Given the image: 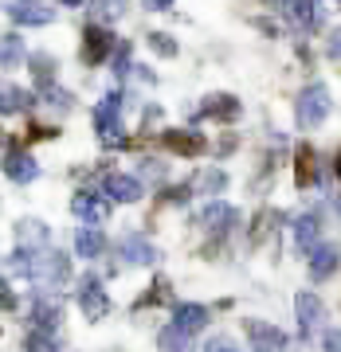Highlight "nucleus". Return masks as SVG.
Returning <instances> with one entry per match:
<instances>
[{
  "label": "nucleus",
  "instance_id": "30",
  "mask_svg": "<svg viewBox=\"0 0 341 352\" xmlns=\"http://www.w3.org/2000/svg\"><path fill=\"white\" fill-rule=\"evenodd\" d=\"M24 349H28V352H59V344L51 340V333H43V329H32V333H28V340H24Z\"/></svg>",
  "mask_w": 341,
  "mask_h": 352
},
{
  "label": "nucleus",
  "instance_id": "34",
  "mask_svg": "<svg viewBox=\"0 0 341 352\" xmlns=\"http://www.w3.org/2000/svg\"><path fill=\"white\" fill-rule=\"evenodd\" d=\"M204 352H240V349H236L231 337H212L208 344H204Z\"/></svg>",
  "mask_w": 341,
  "mask_h": 352
},
{
  "label": "nucleus",
  "instance_id": "23",
  "mask_svg": "<svg viewBox=\"0 0 341 352\" xmlns=\"http://www.w3.org/2000/svg\"><path fill=\"white\" fill-rule=\"evenodd\" d=\"M189 344H192V337L177 325H165L161 337H157V349L161 352H189Z\"/></svg>",
  "mask_w": 341,
  "mask_h": 352
},
{
  "label": "nucleus",
  "instance_id": "32",
  "mask_svg": "<svg viewBox=\"0 0 341 352\" xmlns=\"http://www.w3.org/2000/svg\"><path fill=\"white\" fill-rule=\"evenodd\" d=\"M165 298H169V286H165V282H153L149 294L138 302V309H145V305H157V302H165Z\"/></svg>",
  "mask_w": 341,
  "mask_h": 352
},
{
  "label": "nucleus",
  "instance_id": "21",
  "mask_svg": "<svg viewBox=\"0 0 341 352\" xmlns=\"http://www.w3.org/2000/svg\"><path fill=\"white\" fill-rule=\"evenodd\" d=\"M294 180H298V188H310L318 180V164L310 145H298V153H294Z\"/></svg>",
  "mask_w": 341,
  "mask_h": 352
},
{
  "label": "nucleus",
  "instance_id": "5",
  "mask_svg": "<svg viewBox=\"0 0 341 352\" xmlns=\"http://www.w3.org/2000/svg\"><path fill=\"white\" fill-rule=\"evenodd\" d=\"M294 314H298V325H302V337H318L322 333V321H326V305L318 294L302 289L298 298H294Z\"/></svg>",
  "mask_w": 341,
  "mask_h": 352
},
{
  "label": "nucleus",
  "instance_id": "17",
  "mask_svg": "<svg viewBox=\"0 0 341 352\" xmlns=\"http://www.w3.org/2000/svg\"><path fill=\"white\" fill-rule=\"evenodd\" d=\"M48 239H51V231H48L43 219H20V223H16V243H20L24 251H39Z\"/></svg>",
  "mask_w": 341,
  "mask_h": 352
},
{
  "label": "nucleus",
  "instance_id": "40",
  "mask_svg": "<svg viewBox=\"0 0 341 352\" xmlns=\"http://www.w3.org/2000/svg\"><path fill=\"white\" fill-rule=\"evenodd\" d=\"M333 173H338V176H341V153H338V161H333Z\"/></svg>",
  "mask_w": 341,
  "mask_h": 352
},
{
  "label": "nucleus",
  "instance_id": "41",
  "mask_svg": "<svg viewBox=\"0 0 341 352\" xmlns=\"http://www.w3.org/2000/svg\"><path fill=\"white\" fill-rule=\"evenodd\" d=\"M63 4H71V8H79V4H83V0H63Z\"/></svg>",
  "mask_w": 341,
  "mask_h": 352
},
{
  "label": "nucleus",
  "instance_id": "27",
  "mask_svg": "<svg viewBox=\"0 0 341 352\" xmlns=\"http://www.w3.org/2000/svg\"><path fill=\"white\" fill-rule=\"evenodd\" d=\"M28 106H32V94H28V90H20V87H4V94H0V110H4V118H8V113L28 110Z\"/></svg>",
  "mask_w": 341,
  "mask_h": 352
},
{
  "label": "nucleus",
  "instance_id": "16",
  "mask_svg": "<svg viewBox=\"0 0 341 352\" xmlns=\"http://www.w3.org/2000/svg\"><path fill=\"white\" fill-rule=\"evenodd\" d=\"M106 196H114L118 204H134V200H141V180L126 173H114V176H106Z\"/></svg>",
  "mask_w": 341,
  "mask_h": 352
},
{
  "label": "nucleus",
  "instance_id": "13",
  "mask_svg": "<svg viewBox=\"0 0 341 352\" xmlns=\"http://www.w3.org/2000/svg\"><path fill=\"white\" fill-rule=\"evenodd\" d=\"M4 176L12 184H32L39 176V164L28 157V153H4Z\"/></svg>",
  "mask_w": 341,
  "mask_h": 352
},
{
  "label": "nucleus",
  "instance_id": "39",
  "mask_svg": "<svg viewBox=\"0 0 341 352\" xmlns=\"http://www.w3.org/2000/svg\"><path fill=\"white\" fill-rule=\"evenodd\" d=\"M141 4H145V8H149V12H165V8H169V4H173V0H141Z\"/></svg>",
  "mask_w": 341,
  "mask_h": 352
},
{
  "label": "nucleus",
  "instance_id": "22",
  "mask_svg": "<svg viewBox=\"0 0 341 352\" xmlns=\"http://www.w3.org/2000/svg\"><path fill=\"white\" fill-rule=\"evenodd\" d=\"M333 270H338V251H333V247H318V251L310 254V278H314V282H326Z\"/></svg>",
  "mask_w": 341,
  "mask_h": 352
},
{
  "label": "nucleus",
  "instance_id": "26",
  "mask_svg": "<svg viewBox=\"0 0 341 352\" xmlns=\"http://www.w3.org/2000/svg\"><path fill=\"white\" fill-rule=\"evenodd\" d=\"M90 16H94V24H114L126 16V0H94Z\"/></svg>",
  "mask_w": 341,
  "mask_h": 352
},
{
  "label": "nucleus",
  "instance_id": "31",
  "mask_svg": "<svg viewBox=\"0 0 341 352\" xmlns=\"http://www.w3.org/2000/svg\"><path fill=\"white\" fill-rule=\"evenodd\" d=\"M149 47L157 51V55H165V59H173V55H177V39L165 36V32H153V36H149Z\"/></svg>",
  "mask_w": 341,
  "mask_h": 352
},
{
  "label": "nucleus",
  "instance_id": "8",
  "mask_svg": "<svg viewBox=\"0 0 341 352\" xmlns=\"http://www.w3.org/2000/svg\"><path fill=\"white\" fill-rule=\"evenodd\" d=\"M110 51H118V43H114V36L106 32V24H90L87 36H83V63L99 67Z\"/></svg>",
  "mask_w": 341,
  "mask_h": 352
},
{
  "label": "nucleus",
  "instance_id": "1",
  "mask_svg": "<svg viewBox=\"0 0 341 352\" xmlns=\"http://www.w3.org/2000/svg\"><path fill=\"white\" fill-rule=\"evenodd\" d=\"M329 113V90L322 87V82H310V87L298 94V102H294V118H298V126L302 129H314L326 122Z\"/></svg>",
  "mask_w": 341,
  "mask_h": 352
},
{
  "label": "nucleus",
  "instance_id": "33",
  "mask_svg": "<svg viewBox=\"0 0 341 352\" xmlns=\"http://www.w3.org/2000/svg\"><path fill=\"white\" fill-rule=\"evenodd\" d=\"M130 71V43H118L114 51V75H126Z\"/></svg>",
  "mask_w": 341,
  "mask_h": 352
},
{
  "label": "nucleus",
  "instance_id": "10",
  "mask_svg": "<svg viewBox=\"0 0 341 352\" xmlns=\"http://www.w3.org/2000/svg\"><path fill=\"white\" fill-rule=\"evenodd\" d=\"M8 16L24 28H43L55 20V8H48L43 0H16V4H8Z\"/></svg>",
  "mask_w": 341,
  "mask_h": 352
},
{
  "label": "nucleus",
  "instance_id": "9",
  "mask_svg": "<svg viewBox=\"0 0 341 352\" xmlns=\"http://www.w3.org/2000/svg\"><path fill=\"white\" fill-rule=\"evenodd\" d=\"M236 223H240V212H236L231 204H224V200L208 204V208L200 212V227L208 231V235H227Z\"/></svg>",
  "mask_w": 341,
  "mask_h": 352
},
{
  "label": "nucleus",
  "instance_id": "14",
  "mask_svg": "<svg viewBox=\"0 0 341 352\" xmlns=\"http://www.w3.org/2000/svg\"><path fill=\"white\" fill-rule=\"evenodd\" d=\"M318 239H322V223H318V215H298L294 219V247L302 254H314L318 251Z\"/></svg>",
  "mask_w": 341,
  "mask_h": 352
},
{
  "label": "nucleus",
  "instance_id": "3",
  "mask_svg": "<svg viewBox=\"0 0 341 352\" xmlns=\"http://www.w3.org/2000/svg\"><path fill=\"white\" fill-rule=\"evenodd\" d=\"M94 129H99V138L110 141V145L122 141V94H118V90H110V94L99 102V110H94Z\"/></svg>",
  "mask_w": 341,
  "mask_h": 352
},
{
  "label": "nucleus",
  "instance_id": "36",
  "mask_svg": "<svg viewBox=\"0 0 341 352\" xmlns=\"http://www.w3.org/2000/svg\"><path fill=\"white\" fill-rule=\"evenodd\" d=\"M322 344H326V352H341V333L338 329H329L326 337H322Z\"/></svg>",
  "mask_w": 341,
  "mask_h": 352
},
{
  "label": "nucleus",
  "instance_id": "24",
  "mask_svg": "<svg viewBox=\"0 0 341 352\" xmlns=\"http://www.w3.org/2000/svg\"><path fill=\"white\" fill-rule=\"evenodd\" d=\"M287 16H291V24H298L306 32V28L318 24V12H314V0H287Z\"/></svg>",
  "mask_w": 341,
  "mask_h": 352
},
{
  "label": "nucleus",
  "instance_id": "29",
  "mask_svg": "<svg viewBox=\"0 0 341 352\" xmlns=\"http://www.w3.org/2000/svg\"><path fill=\"white\" fill-rule=\"evenodd\" d=\"M39 98L48 102L51 110H71V106H75V98H71L63 87H43V90H39Z\"/></svg>",
  "mask_w": 341,
  "mask_h": 352
},
{
  "label": "nucleus",
  "instance_id": "37",
  "mask_svg": "<svg viewBox=\"0 0 341 352\" xmlns=\"http://www.w3.org/2000/svg\"><path fill=\"white\" fill-rule=\"evenodd\" d=\"M326 51H329V55H333V59H341V28H338V32H333V36H329Z\"/></svg>",
  "mask_w": 341,
  "mask_h": 352
},
{
  "label": "nucleus",
  "instance_id": "35",
  "mask_svg": "<svg viewBox=\"0 0 341 352\" xmlns=\"http://www.w3.org/2000/svg\"><path fill=\"white\" fill-rule=\"evenodd\" d=\"M224 184H227V176H224V173H208V176L200 180V188H208V192H220Z\"/></svg>",
  "mask_w": 341,
  "mask_h": 352
},
{
  "label": "nucleus",
  "instance_id": "2",
  "mask_svg": "<svg viewBox=\"0 0 341 352\" xmlns=\"http://www.w3.org/2000/svg\"><path fill=\"white\" fill-rule=\"evenodd\" d=\"M67 278H71V266H67L63 254H55V251L39 254V251H32V282H36V286L59 289Z\"/></svg>",
  "mask_w": 341,
  "mask_h": 352
},
{
  "label": "nucleus",
  "instance_id": "38",
  "mask_svg": "<svg viewBox=\"0 0 341 352\" xmlns=\"http://www.w3.org/2000/svg\"><path fill=\"white\" fill-rule=\"evenodd\" d=\"M0 305H4V314H8V309H16V298L8 294V278H4V294H0Z\"/></svg>",
  "mask_w": 341,
  "mask_h": 352
},
{
  "label": "nucleus",
  "instance_id": "18",
  "mask_svg": "<svg viewBox=\"0 0 341 352\" xmlns=\"http://www.w3.org/2000/svg\"><path fill=\"white\" fill-rule=\"evenodd\" d=\"M32 321H36V329H43V333H55L59 321H63V305L55 302V298H36V305H32Z\"/></svg>",
  "mask_w": 341,
  "mask_h": 352
},
{
  "label": "nucleus",
  "instance_id": "15",
  "mask_svg": "<svg viewBox=\"0 0 341 352\" xmlns=\"http://www.w3.org/2000/svg\"><path fill=\"white\" fill-rule=\"evenodd\" d=\"M161 141H165V149L177 153V157H196L204 149V138L200 133H189V129H165Z\"/></svg>",
  "mask_w": 341,
  "mask_h": 352
},
{
  "label": "nucleus",
  "instance_id": "25",
  "mask_svg": "<svg viewBox=\"0 0 341 352\" xmlns=\"http://www.w3.org/2000/svg\"><path fill=\"white\" fill-rule=\"evenodd\" d=\"M20 63H24V43H20V36H4L0 39V67L4 71H16Z\"/></svg>",
  "mask_w": 341,
  "mask_h": 352
},
{
  "label": "nucleus",
  "instance_id": "28",
  "mask_svg": "<svg viewBox=\"0 0 341 352\" xmlns=\"http://www.w3.org/2000/svg\"><path fill=\"white\" fill-rule=\"evenodd\" d=\"M32 75H36L39 90L55 87V59H51V55H36V59H32Z\"/></svg>",
  "mask_w": 341,
  "mask_h": 352
},
{
  "label": "nucleus",
  "instance_id": "11",
  "mask_svg": "<svg viewBox=\"0 0 341 352\" xmlns=\"http://www.w3.org/2000/svg\"><path fill=\"white\" fill-rule=\"evenodd\" d=\"M173 325L185 329L189 337H196L204 325H208V305H196V302H180L177 309H173Z\"/></svg>",
  "mask_w": 341,
  "mask_h": 352
},
{
  "label": "nucleus",
  "instance_id": "20",
  "mask_svg": "<svg viewBox=\"0 0 341 352\" xmlns=\"http://www.w3.org/2000/svg\"><path fill=\"white\" fill-rule=\"evenodd\" d=\"M75 251H79V258H99V254L106 251L102 227H79L75 231Z\"/></svg>",
  "mask_w": 341,
  "mask_h": 352
},
{
  "label": "nucleus",
  "instance_id": "12",
  "mask_svg": "<svg viewBox=\"0 0 341 352\" xmlns=\"http://www.w3.org/2000/svg\"><path fill=\"white\" fill-rule=\"evenodd\" d=\"M71 215H79L87 227H102L106 223V204L99 196H90V192H79L75 200H71Z\"/></svg>",
  "mask_w": 341,
  "mask_h": 352
},
{
  "label": "nucleus",
  "instance_id": "6",
  "mask_svg": "<svg viewBox=\"0 0 341 352\" xmlns=\"http://www.w3.org/2000/svg\"><path fill=\"white\" fill-rule=\"evenodd\" d=\"M243 333L251 340V352H287V333L267 321H243Z\"/></svg>",
  "mask_w": 341,
  "mask_h": 352
},
{
  "label": "nucleus",
  "instance_id": "7",
  "mask_svg": "<svg viewBox=\"0 0 341 352\" xmlns=\"http://www.w3.org/2000/svg\"><path fill=\"white\" fill-rule=\"evenodd\" d=\"M118 258L130 263V266H149V263H157L161 254H157L149 235H134V231H130V235H122V243H118Z\"/></svg>",
  "mask_w": 341,
  "mask_h": 352
},
{
  "label": "nucleus",
  "instance_id": "4",
  "mask_svg": "<svg viewBox=\"0 0 341 352\" xmlns=\"http://www.w3.org/2000/svg\"><path fill=\"white\" fill-rule=\"evenodd\" d=\"M79 309H83L90 321H102V317L110 314V298H106L99 274H83L79 278Z\"/></svg>",
  "mask_w": 341,
  "mask_h": 352
},
{
  "label": "nucleus",
  "instance_id": "19",
  "mask_svg": "<svg viewBox=\"0 0 341 352\" xmlns=\"http://www.w3.org/2000/svg\"><path fill=\"white\" fill-rule=\"evenodd\" d=\"M240 113V102L231 98V94H212V98H204V106L192 113V122H204V118H236Z\"/></svg>",
  "mask_w": 341,
  "mask_h": 352
}]
</instances>
